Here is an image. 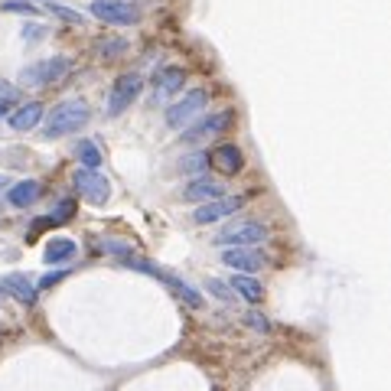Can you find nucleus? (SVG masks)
<instances>
[{"instance_id": "obj_1", "label": "nucleus", "mask_w": 391, "mask_h": 391, "mask_svg": "<svg viewBox=\"0 0 391 391\" xmlns=\"http://www.w3.org/2000/svg\"><path fill=\"white\" fill-rule=\"evenodd\" d=\"M92 121V111H88L85 101H62V105H56L52 108V114H49L46 121V131H43V137H65V134H75L78 127H85V124Z\"/></svg>"}, {"instance_id": "obj_2", "label": "nucleus", "mask_w": 391, "mask_h": 391, "mask_svg": "<svg viewBox=\"0 0 391 391\" xmlns=\"http://www.w3.org/2000/svg\"><path fill=\"white\" fill-rule=\"evenodd\" d=\"M69 69H72V62L69 59L52 56V59L26 65L23 72H20V82H23V85H56V82H62V78L69 75Z\"/></svg>"}, {"instance_id": "obj_3", "label": "nucleus", "mask_w": 391, "mask_h": 391, "mask_svg": "<svg viewBox=\"0 0 391 391\" xmlns=\"http://www.w3.org/2000/svg\"><path fill=\"white\" fill-rule=\"evenodd\" d=\"M264 238H268V229L261 222H235L215 235V244H222V248H255Z\"/></svg>"}, {"instance_id": "obj_4", "label": "nucleus", "mask_w": 391, "mask_h": 391, "mask_svg": "<svg viewBox=\"0 0 391 391\" xmlns=\"http://www.w3.org/2000/svg\"><path fill=\"white\" fill-rule=\"evenodd\" d=\"M206 105H209V95L202 88H193V92H186L180 101H173L167 108V124L170 127H186L193 118H199L206 111Z\"/></svg>"}, {"instance_id": "obj_5", "label": "nucleus", "mask_w": 391, "mask_h": 391, "mask_svg": "<svg viewBox=\"0 0 391 391\" xmlns=\"http://www.w3.org/2000/svg\"><path fill=\"white\" fill-rule=\"evenodd\" d=\"M140 92H144V78L140 75H121L114 85H111V95H108V114L111 118H118V114H124V111L134 105L137 98H140Z\"/></svg>"}, {"instance_id": "obj_6", "label": "nucleus", "mask_w": 391, "mask_h": 391, "mask_svg": "<svg viewBox=\"0 0 391 391\" xmlns=\"http://www.w3.org/2000/svg\"><path fill=\"white\" fill-rule=\"evenodd\" d=\"M72 183L75 189H78V196H85L88 202H95V206H105L108 202V196H111V183H108V176H101L98 170H78L72 173Z\"/></svg>"}, {"instance_id": "obj_7", "label": "nucleus", "mask_w": 391, "mask_h": 391, "mask_svg": "<svg viewBox=\"0 0 391 391\" xmlns=\"http://www.w3.org/2000/svg\"><path fill=\"white\" fill-rule=\"evenodd\" d=\"M92 17L105 20V23H114V26H131L140 20V10L134 3L127 0H95L92 3Z\"/></svg>"}, {"instance_id": "obj_8", "label": "nucleus", "mask_w": 391, "mask_h": 391, "mask_svg": "<svg viewBox=\"0 0 391 391\" xmlns=\"http://www.w3.org/2000/svg\"><path fill=\"white\" fill-rule=\"evenodd\" d=\"M242 209V199L238 196H222V199H212V202H202V206L193 212V222L196 225H212L219 219H229Z\"/></svg>"}, {"instance_id": "obj_9", "label": "nucleus", "mask_w": 391, "mask_h": 391, "mask_svg": "<svg viewBox=\"0 0 391 391\" xmlns=\"http://www.w3.org/2000/svg\"><path fill=\"white\" fill-rule=\"evenodd\" d=\"M232 124V111H219V114H206V118H199L196 124H189L183 131V140L196 144V140H202V137H212V134H222L225 127Z\"/></svg>"}, {"instance_id": "obj_10", "label": "nucleus", "mask_w": 391, "mask_h": 391, "mask_svg": "<svg viewBox=\"0 0 391 391\" xmlns=\"http://www.w3.org/2000/svg\"><path fill=\"white\" fill-rule=\"evenodd\" d=\"M222 264H229L235 274H255L264 264V255L257 248H225L222 251Z\"/></svg>"}, {"instance_id": "obj_11", "label": "nucleus", "mask_w": 391, "mask_h": 391, "mask_svg": "<svg viewBox=\"0 0 391 391\" xmlns=\"http://www.w3.org/2000/svg\"><path fill=\"white\" fill-rule=\"evenodd\" d=\"M222 196H225V186H222L219 180L206 176V173H202V176H196L193 183L183 189L186 202H199V206H202V202H212V199H222Z\"/></svg>"}, {"instance_id": "obj_12", "label": "nucleus", "mask_w": 391, "mask_h": 391, "mask_svg": "<svg viewBox=\"0 0 391 391\" xmlns=\"http://www.w3.org/2000/svg\"><path fill=\"white\" fill-rule=\"evenodd\" d=\"M0 290H7L13 300H20V304L33 306L36 304V284L23 277V274H7V277H0Z\"/></svg>"}, {"instance_id": "obj_13", "label": "nucleus", "mask_w": 391, "mask_h": 391, "mask_svg": "<svg viewBox=\"0 0 391 391\" xmlns=\"http://www.w3.org/2000/svg\"><path fill=\"white\" fill-rule=\"evenodd\" d=\"M183 69H176V65H170V69H160L157 75H154V101H163V98L176 95L180 88H183Z\"/></svg>"}, {"instance_id": "obj_14", "label": "nucleus", "mask_w": 391, "mask_h": 391, "mask_svg": "<svg viewBox=\"0 0 391 391\" xmlns=\"http://www.w3.org/2000/svg\"><path fill=\"white\" fill-rule=\"evenodd\" d=\"M39 193H43V186H39L36 180H20V183H13L10 189H7V199H10V206L26 209L36 202Z\"/></svg>"}, {"instance_id": "obj_15", "label": "nucleus", "mask_w": 391, "mask_h": 391, "mask_svg": "<svg viewBox=\"0 0 391 391\" xmlns=\"http://www.w3.org/2000/svg\"><path fill=\"white\" fill-rule=\"evenodd\" d=\"M39 121H43V105H39V101H26L23 108H17L10 114V127L20 131V134H23V131H33Z\"/></svg>"}, {"instance_id": "obj_16", "label": "nucleus", "mask_w": 391, "mask_h": 391, "mask_svg": "<svg viewBox=\"0 0 391 391\" xmlns=\"http://www.w3.org/2000/svg\"><path fill=\"white\" fill-rule=\"evenodd\" d=\"M229 287H232V293L244 297L248 304H257V300L264 297V287H261V281H255L251 274H235L232 281H229Z\"/></svg>"}, {"instance_id": "obj_17", "label": "nucleus", "mask_w": 391, "mask_h": 391, "mask_svg": "<svg viewBox=\"0 0 391 391\" xmlns=\"http://www.w3.org/2000/svg\"><path fill=\"white\" fill-rule=\"evenodd\" d=\"M75 251H78V248H75V242L72 238H52V242L46 244V264H65V261H69V257H75Z\"/></svg>"}, {"instance_id": "obj_18", "label": "nucleus", "mask_w": 391, "mask_h": 391, "mask_svg": "<svg viewBox=\"0 0 391 391\" xmlns=\"http://www.w3.org/2000/svg\"><path fill=\"white\" fill-rule=\"evenodd\" d=\"M212 163H215V167H222L225 173L242 170V150H238L235 144H222V147H215V154H212Z\"/></svg>"}, {"instance_id": "obj_19", "label": "nucleus", "mask_w": 391, "mask_h": 391, "mask_svg": "<svg viewBox=\"0 0 391 391\" xmlns=\"http://www.w3.org/2000/svg\"><path fill=\"white\" fill-rule=\"evenodd\" d=\"M75 157H78V163H82V170H98V167H101V150H98L92 140H78Z\"/></svg>"}, {"instance_id": "obj_20", "label": "nucleus", "mask_w": 391, "mask_h": 391, "mask_svg": "<svg viewBox=\"0 0 391 391\" xmlns=\"http://www.w3.org/2000/svg\"><path fill=\"white\" fill-rule=\"evenodd\" d=\"M209 167V154H189V157L180 160V170L193 173V176H202V170Z\"/></svg>"}, {"instance_id": "obj_21", "label": "nucleus", "mask_w": 391, "mask_h": 391, "mask_svg": "<svg viewBox=\"0 0 391 391\" xmlns=\"http://www.w3.org/2000/svg\"><path fill=\"white\" fill-rule=\"evenodd\" d=\"M206 290L212 293V297H219V300H225V304H232V300H235L232 287H229L225 281H219V277H209V281H206Z\"/></svg>"}, {"instance_id": "obj_22", "label": "nucleus", "mask_w": 391, "mask_h": 391, "mask_svg": "<svg viewBox=\"0 0 391 391\" xmlns=\"http://www.w3.org/2000/svg\"><path fill=\"white\" fill-rule=\"evenodd\" d=\"M49 13H56L59 20H69V23L75 26H85V17L78 10H69V7H62V3H49Z\"/></svg>"}, {"instance_id": "obj_23", "label": "nucleus", "mask_w": 391, "mask_h": 391, "mask_svg": "<svg viewBox=\"0 0 391 391\" xmlns=\"http://www.w3.org/2000/svg\"><path fill=\"white\" fill-rule=\"evenodd\" d=\"M17 98H20V92H17V88H13V85H3V82H0V114H7Z\"/></svg>"}, {"instance_id": "obj_24", "label": "nucleus", "mask_w": 391, "mask_h": 391, "mask_svg": "<svg viewBox=\"0 0 391 391\" xmlns=\"http://www.w3.org/2000/svg\"><path fill=\"white\" fill-rule=\"evenodd\" d=\"M127 49V43L124 39H105V43H98V52L101 56H111V52H124Z\"/></svg>"}, {"instance_id": "obj_25", "label": "nucleus", "mask_w": 391, "mask_h": 391, "mask_svg": "<svg viewBox=\"0 0 391 391\" xmlns=\"http://www.w3.org/2000/svg\"><path fill=\"white\" fill-rule=\"evenodd\" d=\"M72 209H75L72 199H62L59 209H56V215H52V225H56V222H65V219H69V215H72Z\"/></svg>"}, {"instance_id": "obj_26", "label": "nucleus", "mask_w": 391, "mask_h": 391, "mask_svg": "<svg viewBox=\"0 0 391 391\" xmlns=\"http://www.w3.org/2000/svg\"><path fill=\"white\" fill-rule=\"evenodd\" d=\"M248 326H251V330H257V332H271V323L261 317V313H248Z\"/></svg>"}, {"instance_id": "obj_27", "label": "nucleus", "mask_w": 391, "mask_h": 391, "mask_svg": "<svg viewBox=\"0 0 391 391\" xmlns=\"http://www.w3.org/2000/svg\"><path fill=\"white\" fill-rule=\"evenodd\" d=\"M62 277H65V271H52V274H46V277L36 284V290H46V287H52V284H59Z\"/></svg>"}, {"instance_id": "obj_28", "label": "nucleus", "mask_w": 391, "mask_h": 391, "mask_svg": "<svg viewBox=\"0 0 391 391\" xmlns=\"http://www.w3.org/2000/svg\"><path fill=\"white\" fill-rule=\"evenodd\" d=\"M3 10H20V13H36V10H33V7H30V3H26V0H7V3H3Z\"/></svg>"}, {"instance_id": "obj_29", "label": "nucleus", "mask_w": 391, "mask_h": 391, "mask_svg": "<svg viewBox=\"0 0 391 391\" xmlns=\"http://www.w3.org/2000/svg\"><path fill=\"white\" fill-rule=\"evenodd\" d=\"M7 189H10V180H7V176H0V193H7Z\"/></svg>"}, {"instance_id": "obj_30", "label": "nucleus", "mask_w": 391, "mask_h": 391, "mask_svg": "<svg viewBox=\"0 0 391 391\" xmlns=\"http://www.w3.org/2000/svg\"><path fill=\"white\" fill-rule=\"evenodd\" d=\"M0 118H3V114H0Z\"/></svg>"}]
</instances>
